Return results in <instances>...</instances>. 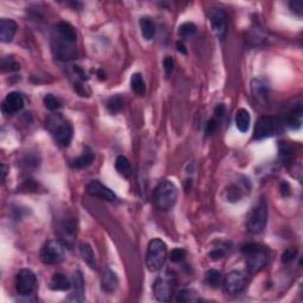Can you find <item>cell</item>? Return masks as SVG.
<instances>
[{"label":"cell","mask_w":303,"mask_h":303,"mask_svg":"<svg viewBox=\"0 0 303 303\" xmlns=\"http://www.w3.org/2000/svg\"><path fill=\"white\" fill-rule=\"evenodd\" d=\"M45 128L54 136L58 145L67 147L71 142L73 136V129L71 123L60 113L50 114L45 120Z\"/></svg>","instance_id":"cell-1"},{"label":"cell","mask_w":303,"mask_h":303,"mask_svg":"<svg viewBox=\"0 0 303 303\" xmlns=\"http://www.w3.org/2000/svg\"><path fill=\"white\" fill-rule=\"evenodd\" d=\"M242 252L245 257L246 268L251 273L261 271L269 263L271 251L266 245L258 243H248L243 245Z\"/></svg>","instance_id":"cell-2"},{"label":"cell","mask_w":303,"mask_h":303,"mask_svg":"<svg viewBox=\"0 0 303 303\" xmlns=\"http://www.w3.org/2000/svg\"><path fill=\"white\" fill-rule=\"evenodd\" d=\"M178 199V188L174 182L164 180L159 182L153 193V202L160 211H168L175 205Z\"/></svg>","instance_id":"cell-3"},{"label":"cell","mask_w":303,"mask_h":303,"mask_svg":"<svg viewBox=\"0 0 303 303\" xmlns=\"http://www.w3.org/2000/svg\"><path fill=\"white\" fill-rule=\"evenodd\" d=\"M167 258V246L164 240L154 238L148 243L146 255V266L149 271H159Z\"/></svg>","instance_id":"cell-4"},{"label":"cell","mask_w":303,"mask_h":303,"mask_svg":"<svg viewBox=\"0 0 303 303\" xmlns=\"http://www.w3.org/2000/svg\"><path fill=\"white\" fill-rule=\"evenodd\" d=\"M268 222L267 202L261 200L256 206L250 211L246 218V229L250 234L260 235L266 230Z\"/></svg>","instance_id":"cell-5"},{"label":"cell","mask_w":303,"mask_h":303,"mask_svg":"<svg viewBox=\"0 0 303 303\" xmlns=\"http://www.w3.org/2000/svg\"><path fill=\"white\" fill-rule=\"evenodd\" d=\"M64 255H66L64 243L60 239L48 240L40 250V260L48 266L61 263L64 260Z\"/></svg>","instance_id":"cell-6"},{"label":"cell","mask_w":303,"mask_h":303,"mask_svg":"<svg viewBox=\"0 0 303 303\" xmlns=\"http://www.w3.org/2000/svg\"><path fill=\"white\" fill-rule=\"evenodd\" d=\"M246 282H248V278H246L245 272L242 270H232L223 278L222 285L226 294L235 296L245 289Z\"/></svg>","instance_id":"cell-7"},{"label":"cell","mask_w":303,"mask_h":303,"mask_svg":"<svg viewBox=\"0 0 303 303\" xmlns=\"http://www.w3.org/2000/svg\"><path fill=\"white\" fill-rule=\"evenodd\" d=\"M14 285H16V290L19 295L30 296L34 293L37 287L36 275L31 270L22 269L17 273Z\"/></svg>","instance_id":"cell-8"},{"label":"cell","mask_w":303,"mask_h":303,"mask_svg":"<svg viewBox=\"0 0 303 303\" xmlns=\"http://www.w3.org/2000/svg\"><path fill=\"white\" fill-rule=\"evenodd\" d=\"M174 290V281L169 276H159L153 284L155 299L160 302H168Z\"/></svg>","instance_id":"cell-9"},{"label":"cell","mask_w":303,"mask_h":303,"mask_svg":"<svg viewBox=\"0 0 303 303\" xmlns=\"http://www.w3.org/2000/svg\"><path fill=\"white\" fill-rule=\"evenodd\" d=\"M210 24L214 36L219 39H224L228 31V18L222 8H212L210 12Z\"/></svg>","instance_id":"cell-10"},{"label":"cell","mask_w":303,"mask_h":303,"mask_svg":"<svg viewBox=\"0 0 303 303\" xmlns=\"http://www.w3.org/2000/svg\"><path fill=\"white\" fill-rule=\"evenodd\" d=\"M87 193L90 194L91 197H96V198L110 202H115L117 199L116 194L109 187H107L99 180H93L87 185Z\"/></svg>","instance_id":"cell-11"},{"label":"cell","mask_w":303,"mask_h":303,"mask_svg":"<svg viewBox=\"0 0 303 303\" xmlns=\"http://www.w3.org/2000/svg\"><path fill=\"white\" fill-rule=\"evenodd\" d=\"M275 123L271 116H261L255 126L254 139L257 141L268 139L273 134Z\"/></svg>","instance_id":"cell-12"},{"label":"cell","mask_w":303,"mask_h":303,"mask_svg":"<svg viewBox=\"0 0 303 303\" xmlns=\"http://www.w3.org/2000/svg\"><path fill=\"white\" fill-rule=\"evenodd\" d=\"M24 108V99L19 93H10L2 102V111L7 115L18 114Z\"/></svg>","instance_id":"cell-13"},{"label":"cell","mask_w":303,"mask_h":303,"mask_svg":"<svg viewBox=\"0 0 303 303\" xmlns=\"http://www.w3.org/2000/svg\"><path fill=\"white\" fill-rule=\"evenodd\" d=\"M58 231L63 238V243H70L77 235V219L67 218L62 220L58 224Z\"/></svg>","instance_id":"cell-14"},{"label":"cell","mask_w":303,"mask_h":303,"mask_svg":"<svg viewBox=\"0 0 303 303\" xmlns=\"http://www.w3.org/2000/svg\"><path fill=\"white\" fill-rule=\"evenodd\" d=\"M54 36L61 38L67 43L76 44L77 42V34H76L75 28L67 22H61L56 25Z\"/></svg>","instance_id":"cell-15"},{"label":"cell","mask_w":303,"mask_h":303,"mask_svg":"<svg viewBox=\"0 0 303 303\" xmlns=\"http://www.w3.org/2000/svg\"><path fill=\"white\" fill-rule=\"evenodd\" d=\"M71 294L67 300L72 302H83L84 301V279L81 271H76L73 275Z\"/></svg>","instance_id":"cell-16"},{"label":"cell","mask_w":303,"mask_h":303,"mask_svg":"<svg viewBox=\"0 0 303 303\" xmlns=\"http://www.w3.org/2000/svg\"><path fill=\"white\" fill-rule=\"evenodd\" d=\"M17 29H18V26H17V23L14 20L2 18L0 20V40L2 43L12 42Z\"/></svg>","instance_id":"cell-17"},{"label":"cell","mask_w":303,"mask_h":303,"mask_svg":"<svg viewBox=\"0 0 303 303\" xmlns=\"http://www.w3.org/2000/svg\"><path fill=\"white\" fill-rule=\"evenodd\" d=\"M94 160H95V154H94V152L91 151L89 147H87L78 158L73 159L71 161V167L76 169L88 168L94 163Z\"/></svg>","instance_id":"cell-18"},{"label":"cell","mask_w":303,"mask_h":303,"mask_svg":"<svg viewBox=\"0 0 303 303\" xmlns=\"http://www.w3.org/2000/svg\"><path fill=\"white\" fill-rule=\"evenodd\" d=\"M117 287H119V278H117L116 273L111 270H107L103 273L101 278V288L104 293L113 294L115 293Z\"/></svg>","instance_id":"cell-19"},{"label":"cell","mask_w":303,"mask_h":303,"mask_svg":"<svg viewBox=\"0 0 303 303\" xmlns=\"http://www.w3.org/2000/svg\"><path fill=\"white\" fill-rule=\"evenodd\" d=\"M72 282L67 277L64 273L57 272L52 276L51 281H50V288L56 291H66L71 289Z\"/></svg>","instance_id":"cell-20"},{"label":"cell","mask_w":303,"mask_h":303,"mask_svg":"<svg viewBox=\"0 0 303 303\" xmlns=\"http://www.w3.org/2000/svg\"><path fill=\"white\" fill-rule=\"evenodd\" d=\"M251 89L256 101L261 102V103H264L267 101L268 96H269V88L264 82H262L261 79H255L252 82Z\"/></svg>","instance_id":"cell-21"},{"label":"cell","mask_w":303,"mask_h":303,"mask_svg":"<svg viewBox=\"0 0 303 303\" xmlns=\"http://www.w3.org/2000/svg\"><path fill=\"white\" fill-rule=\"evenodd\" d=\"M302 123V107L301 104H297L294 107L287 115V125L289 126L291 129L296 131L301 127Z\"/></svg>","instance_id":"cell-22"},{"label":"cell","mask_w":303,"mask_h":303,"mask_svg":"<svg viewBox=\"0 0 303 303\" xmlns=\"http://www.w3.org/2000/svg\"><path fill=\"white\" fill-rule=\"evenodd\" d=\"M140 29L141 34H142V36L146 40H151L154 38L157 28H155V23L153 22L152 18H149V17H142V18L140 19Z\"/></svg>","instance_id":"cell-23"},{"label":"cell","mask_w":303,"mask_h":303,"mask_svg":"<svg viewBox=\"0 0 303 303\" xmlns=\"http://www.w3.org/2000/svg\"><path fill=\"white\" fill-rule=\"evenodd\" d=\"M251 117L246 109H239L236 113V127L240 133H246L250 128Z\"/></svg>","instance_id":"cell-24"},{"label":"cell","mask_w":303,"mask_h":303,"mask_svg":"<svg viewBox=\"0 0 303 303\" xmlns=\"http://www.w3.org/2000/svg\"><path fill=\"white\" fill-rule=\"evenodd\" d=\"M205 283L211 288H218L223 283V276L219 270L210 269L205 273Z\"/></svg>","instance_id":"cell-25"},{"label":"cell","mask_w":303,"mask_h":303,"mask_svg":"<svg viewBox=\"0 0 303 303\" xmlns=\"http://www.w3.org/2000/svg\"><path fill=\"white\" fill-rule=\"evenodd\" d=\"M131 87H132V90H133L135 94H137V95H140V96L145 95L146 83H145V79H143L141 73L136 72V73H134L133 76H132Z\"/></svg>","instance_id":"cell-26"},{"label":"cell","mask_w":303,"mask_h":303,"mask_svg":"<svg viewBox=\"0 0 303 303\" xmlns=\"http://www.w3.org/2000/svg\"><path fill=\"white\" fill-rule=\"evenodd\" d=\"M196 34H197V26L194 25L193 23L187 22L179 26L178 34L181 39H184V40L190 39V38H192Z\"/></svg>","instance_id":"cell-27"},{"label":"cell","mask_w":303,"mask_h":303,"mask_svg":"<svg viewBox=\"0 0 303 303\" xmlns=\"http://www.w3.org/2000/svg\"><path fill=\"white\" fill-rule=\"evenodd\" d=\"M79 251H81V255L82 257H83V260L89 264V267L91 268L96 267L95 254H94L93 249L90 248L89 244H81V246H79Z\"/></svg>","instance_id":"cell-28"},{"label":"cell","mask_w":303,"mask_h":303,"mask_svg":"<svg viewBox=\"0 0 303 303\" xmlns=\"http://www.w3.org/2000/svg\"><path fill=\"white\" fill-rule=\"evenodd\" d=\"M176 301L178 302H197L200 299L197 296V293L193 289H182L176 294Z\"/></svg>","instance_id":"cell-29"},{"label":"cell","mask_w":303,"mask_h":303,"mask_svg":"<svg viewBox=\"0 0 303 303\" xmlns=\"http://www.w3.org/2000/svg\"><path fill=\"white\" fill-rule=\"evenodd\" d=\"M115 168L117 172L120 173V174L122 175H129L131 174V163H129V160L126 157H123V155H119V157L116 158L115 161Z\"/></svg>","instance_id":"cell-30"},{"label":"cell","mask_w":303,"mask_h":303,"mask_svg":"<svg viewBox=\"0 0 303 303\" xmlns=\"http://www.w3.org/2000/svg\"><path fill=\"white\" fill-rule=\"evenodd\" d=\"M278 151H279V157H281L282 160H283V163L285 165L289 164L291 161V158H293V148H291L289 143L281 141V142L278 143Z\"/></svg>","instance_id":"cell-31"},{"label":"cell","mask_w":303,"mask_h":303,"mask_svg":"<svg viewBox=\"0 0 303 303\" xmlns=\"http://www.w3.org/2000/svg\"><path fill=\"white\" fill-rule=\"evenodd\" d=\"M44 104H45V107L49 110L55 111L62 107V101L58 97L52 95V94H48V95L44 97Z\"/></svg>","instance_id":"cell-32"},{"label":"cell","mask_w":303,"mask_h":303,"mask_svg":"<svg viewBox=\"0 0 303 303\" xmlns=\"http://www.w3.org/2000/svg\"><path fill=\"white\" fill-rule=\"evenodd\" d=\"M123 107V100L120 96H113L108 100L107 102V108L111 114H116L117 111H120Z\"/></svg>","instance_id":"cell-33"},{"label":"cell","mask_w":303,"mask_h":303,"mask_svg":"<svg viewBox=\"0 0 303 303\" xmlns=\"http://www.w3.org/2000/svg\"><path fill=\"white\" fill-rule=\"evenodd\" d=\"M1 67L2 71H18L20 69V66L19 63H17V62L12 60V58L7 57V58H2Z\"/></svg>","instance_id":"cell-34"},{"label":"cell","mask_w":303,"mask_h":303,"mask_svg":"<svg viewBox=\"0 0 303 303\" xmlns=\"http://www.w3.org/2000/svg\"><path fill=\"white\" fill-rule=\"evenodd\" d=\"M169 258L173 263H180V262H182L185 258H186V251L180 248L173 249L172 251H170Z\"/></svg>","instance_id":"cell-35"},{"label":"cell","mask_w":303,"mask_h":303,"mask_svg":"<svg viewBox=\"0 0 303 303\" xmlns=\"http://www.w3.org/2000/svg\"><path fill=\"white\" fill-rule=\"evenodd\" d=\"M220 122H222V121H220V120H218L217 117H214V116L210 120V121L207 122L206 131H205V133H206L207 136H211V135H213L214 133H216V131L219 127Z\"/></svg>","instance_id":"cell-36"},{"label":"cell","mask_w":303,"mask_h":303,"mask_svg":"<svg viewBox=\"0 0 303 303\" xmlns=\"http://www.w3.org/2000/svg\"><path fill=\"white\" fill-rule=\"evenodd\" d=\"M164 67L167 76H169L170 73L173 72V69H174V61H173L172 57H169V56H166V57H165Z\"/></svg>","instance_id":"cell-37"},{"label":"cell","mask_w":303,"mask_h":303,"mask_svg":"<svg viewBox=\"0 0 303 303\" xmlns=\"http://www.w3.org/2000/svg\"><path fill=\"white\" fill-rule=\"evenodd\" d=\"M289 8L297 16L301 17L303 13V2L302 1H290Z\"/></svg>","instance_id":"cell-38"},{"label":"cell","mask_w":303,"mask_h":303,"mask_svg":"<svg viewBox=\"0 0 303 303\" xmlns=\"http://www.w3.org/2000/svg\"><path fill=\"white\" fill-rule=\"evenodd\" d=\"M225 255H226V251H225L224 249H222V248L213 249L212 251H211L210 254H208V256H210V258H212V260H214V261L222 260L223 257H225Z\"/></svg>","instance_id":"cell-39"},{"label":"cell","mask_w":303,"mask_h":303,"mask_svg":"<svg viewBox=\"0 0 303 303\" xmlns=\"http://www.w3.org/2000/svg\"><path fill=\"white\" fill-rule=\"evenodd\" d=\"M296 255H297L296 249H288L287 251H285L283 254V256H282V262H284V263L291 262L294 260V258L296 257Z\"/></svg>","instance_id":"cell-40"},{"label":"cell","mask_w":303,"mask_h":303,"mask_svg":"<svg viewBox=\"0 0 303 303\" xmlns=\"http://www.w3.org/2000/svg\"><path fill=\"white\" fill-rule=\"evenodd\" d=\"M176 50H178L179 52H181V54H184V55H186V54H187L186 46L184 45V43H182V42H178V43H176Z\"/></svg>","instance_id":"cell-41"},{"label":"cell","mask_w":303,"mask_h":303,"mask_svg":"<svg viewBox=\"0 0 303 303\" xmlns=\"http://www.w3.org/2000/svg\"><path fill=\"white\" fill-rule=\"evenodd\" d=\"M5 176H6V166L2 165V179H4V180H5Z\"/></svg>","instance_id":"cell-42"}]
</instances>
